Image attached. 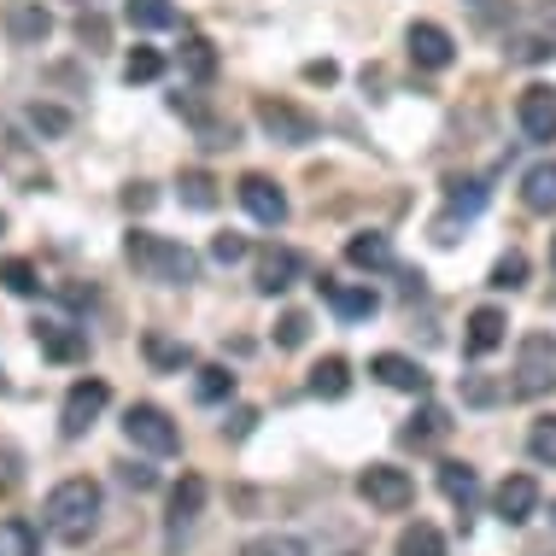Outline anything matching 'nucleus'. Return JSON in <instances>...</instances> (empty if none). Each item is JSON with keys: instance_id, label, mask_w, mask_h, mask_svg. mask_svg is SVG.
Instances as JSON below:
<instances>
[{"instance_id": "nucleus-1", "label": "nucleus", "mask_w": 556, "mask_h": 556, "mask_svg": "<svg viewBox=\"0 0 556 556\" xmlns=\"http://www.w3.org/2000/svg\"><path fill=\"white\" fill-rule=\"evenodd\" d=\"M100 509H106V492H100V480L71 475V480H59V486L48 492V504H41V521H48L53 539H65V545H83V539L100 528Z\"/></svg>"}, {"instance_id": "nucleus-2", "label": "nucleus", "mask_w": 556, "mask_h": 556, "mask_svg": "<svg viewBox=\"0 0 556 556\" xmlns=\"http://www.w3.org/2000/svg\"><path fill=\"white\" fill-rule=\"evenodd\" d=\"M124 258L135 264V276L164 281V288H188V281H200V258H193L182 240H164L153 229H129L124 235Z\"/></svg>"}, {"instance_id": "nucleus-3", "label": "nucleus", "mask_w": 556, "mask_h": 556, "mask_svg": "<svg viewBox=\"0 0 556 556\" xmlns=\"http://www.w3.org/2000/svg\"><path fill=\"white\" fill-rule=\"evenodd\" d=\"M551 387H556V334L533 328V334L516 345V381H509V399H545Z\"/></svg>"}, {"instance_id": "nucleus-4", "label": "nucleus", "mask_w": 556, "mask_h": 556, "mask_svg": "<svg viewBox=\"0 0 556 556\" xmlns=\"http://www.w3.org/2000/svg\"><path fill=\"white\" fill-rule=\"evenodd\" d=\"M357 498L369 509H381V516H404V509L416 504V480H410V469H399V463H369V469L357 475Z\"/></svg>"}, {"instance_id": "nucleus-5", "label": "nucleus", "mask_w": 556, "mask_h": 556, "mask_svg": "<svg viewBox=\"0 0 556 556\" xmlns=\"http://www.w3.org/2000/svg\"><path fill=\"white\" fill-rule=\"evenodd\" d=\"M124 433H129L135 451H147V457H176V451H182V428H176L170 410H159V404H129Z\"/></svg>"}, {"instance_id": "nucleus-6", "label": "nucleus", "mask_w": 556, "mask_h": 556, "mask_svg": "<svg viewBox=\"0 0 556 556\" xmlns=\"http://www.w3.org/2000/svg\"><path fill=\"white\" fill-rule=\"evenodd\" d=\"M258 129H264L276 147H311L323 124H317L305 106H293V100H258Z\"/></svg>"}, {"instance_id": "nucleus-7", "label": "nucleus", "mask_w": 556, "mask_h": 556, "mask_svg": "<svg viewBox=\"0 0 556 556\" xmlns=\"http://www.w3.org/2000/svg\"><path fill=\"white\" fill-rule=\"evenodd\" d=\"M106 404H112V387L106 381H77L65 393V404H59V433H65V440H83V433L100 422V410H106Z\"/></svg>"}, {"instance_id": "nucleus-8", "label": "nucleus", "mask_w": 556, "mask_h": 556, "mask_svg": "<svg viewBox=\"0 0 556 556\" xmlns=\"http://www.w3.org/2000/svg\"><path fill=\"white\" fill-rule=\"evenodd\" d=\"M235 193H240V205L252 212V223H264V229H281V223H288V193H281V182H269V176L247 170V176L235 182Z\"/></svg>"}, {"instance_id": "nucleus-9", "label": "nucleus", "mask_w": 556, "mask_h": 556, "mask_svg": "<svg viewBox=\"0 0 556 556\" xmlns=\"http://www.w3.org/2000/svg\"><path fill=\"white\" fill-rule=\"evenodd\" d=\"M516 117H521V135L528 141H556V88L551 83H528L521 88V100H516Z\"/></svg>"}, {"instance_id": "nucleus-10", "label": "nucleus", "mask_w": 556, "mask_h": 556, "mask_svg": "<svg viewBox=\"0 0 556 556\" xmlns=\"http://www.w3.org/2000/svg\"><path fill=\"white\" fill-rule=\"evenodd\" d=\"M404 48H410V59H416L422 71H445L451 59H457V41H451V29H445V24H428V18L404 29Z\"/></svg>"}, {"instance_id": "nucleus-11", "label": "nucleus", "mask_w": 556, "mask_h": 556, "mask_svg": "<svg viewBox=\"0 0 556 556\" xmlns=\"http://www.w3.org/2000/svg\"><path fill=\"white\" fill-rule=\"evenodd\" d=\"M317 293L334 305L340 323H369L375 311H381V299H375V288H357V281H334V276H317Z\"/></svg>"}, {"instance_id": "nucleus-12", "label": "nucleus", "mask_w": 556, "mask_h": 556, "mask_svg": "<svg viewBox=\"0 0 556 556\" xmlns=\"http://www.w3.org/2000/svg\"><path fill=\"white\" fill-rule=\"evenodd\" d=\"M200 509H205V480L200 475H182V486L170 492V521H164V545H182L188 528L200 521Z\"/></svg>"}, {"instance_id": "nucleus-13", "label": "nucleus", "mask_w": 556, "mask_h": 556, "mask_svg": "<svg viewBox=\"0 0 556 556\" xmlns=\"http://www.w3.org/2000/svg\"><path fill=\"white\" fill-rule=\"evenodd\" d=\"M492 509H498L504 528H521V521H533L539 509V480L533 475H509L498 492H492Z\"/></svg>"}, {"instance_id": "nucleus-14", "label": "nucleus", "mask_w": 556, "mask_h": 556, "mask_svg": "<svg viewBox=\"0 0 556 556\" xmlns=\"http://www.w3.org/2000/svg\"><path fill=\"white\" fill-rule=\"evenodd\" d=\"M369 375H375L381 387H393V393H416V399L428 393V369L416 364V357H404V352H381V357H369Z\"/></svg>"}, {"instance_id": "nucleus-15", "label": "nucleus", "mask_w": 556, "mask_h": 556, "mask_svg": "<svg viewBox=\"0 0 556 556\" xmlns=\"http://www.w3.org/2000/svg\"><path fill=\"white\" fill-rule=\"evenodd\" d=\"M7 36L18 41V48H41V41L53 36V12L41 7V0H12L7 7Z\"/></svg>"}, {"instance_id": "nucleus-16", "label": "nucleus", "mask_w": 556, "mask_h": 556, "mask_svg": "<svg viewBox=\"0 0 556 556\" xmlns=\"http://www.w3.org/2000/svg\"><path fill=\"white\" fill-rule=\"evenodd\" d=\"M36 345H41V357H53V364H83V357H88V334H83V328L53 323V317L36 323Z\"/></svg>"}, {"instance_id": "nucleus-17", "label": "nucleus", "mask_w": 556, "mask_h": 556, "mask_svg": "<svg viewBox=\"0 0 556 556\" xmlns=\"http://www.w3.org/2000/svg\"><path fill=\"white\" fill-rule=\"evenodd\" d=\"M299 276H305V258H299L293 247H264L258 252V293L276 299V293H288Z\"/></svg>"}, {"instance_id": "nucleus-18", "label": "nucleus", "mask_w": 556, "mask_h": 556, "mask_svg": "<svg viewBox=\"0 0 556 556\" xmlns=\"http://www.w3.org/2000/svg\"><path fill=\"white\" fill-rule=\"evenodd\" d=\"M504 340H509V317H504L498 305H480L475 317H469V328H463V345H469V357H492Z\"/></svg>"}, {"instance_id": "nucleus-19", "label": "nucleus", "mask_w": 556, "mask_h": 556, "mask_svg": "<svg viewBox=\"0 0 556 556\" xmlns=\"http://www.w3.org/2000/svg\"><path fill=\"white\" fill-rule=\"evenodd\" d=\"M445 433H451V410H445V404H422V410L399 428V440L416 445V451H428V445H440Z\"/></svg>"}, {"instance_id": "nucleus-20", "label": "nucleus", "mask_w": 556, "mask_h": 556, "mask_svg": "<svg viewBox=\"0 0 556 556\" xmlns=\"http://www.w3.org/2000/svg\"><path fill=\"white\" fill-rule=\"evenodd\" d=\"M521 205L539 217H551L556 212V159H539L528 176H521Z\"/></svg>"}, {"instance_id": "nucleus-21", "label": "nucleus", "mask_w": 556, "mask_h": 556, "mask_svg": "<svg viewBox=\"0 0 556 556\" xmlns=\"http://www.w3.org/2000/svg\"><path fill=\"white\" fill-rule=\"evenodd\" d=\"M440 492L463 509V516H469L475 498H480V475L469 469V463H440Z\"/></svg>"}, {"instance_id": "nucleus-22", "label": "nucleus", "mask_w": 556, "mask_h": 556, "mask_svg": "<svg viewBox=\"0 0 556 556\" xmlns=\"http://www.w3.org/2000/svg\"><path fill=\"white\" fill-rule=\"evenodd\" d=\"M141 345H147V364H153V369H164V375H182V369H193V345H188V340L147 334Z\"/></svg>"}, {"instance_id": "nucleus-23", "label": "nucleus", "mask_w": 556, "mask_h": 556, "mask_svg": "<svg viewBox=\"0 0 556 556\" xmlns=\"http://www.w3.org/2000/svg\"><path fill=\"white\" fill-rule=\"evenodd\" d=\"M345 264H357V269H393V240H387V235H352V240H345Z\"/></svg>"}, {"instance_id": "nucleus-24", "label": "nucleus", "mask_w": 556, "mask_h": 556, "mask_svg": "<svg viewBox=\"0 0 556 556\" xmlns=\"http://www.w3.org/2000/svg\"><path fill=\"white\" fill-rule=\"evenodd\" d=\"M305 387L317 399H345V393H352V364H345V357H323V364L311 369Z\"/></svg>"}, {"instance_id": "nucleus-25", "label": "nucleus", "mask_w": 556, "mask_h": 556, "mask_svg": "<svg viewBox=\"0 0 556 556\" xmlns=\"http://www.w3.org/2000/svg\"><path fill=\"white\" fill-rule=\"evenodd\" d=\"M176 193H182L188 212H212L217 205V176L212 170H182L176 176Z\"/></svg>"}, {"instance_id": "nucleus-26", "label": "nucleus", "mask_w": 556, "mask_h": 556, "mask_svg": "<svg viewBox=\"0 0 556 556\" xmlns=\"http://www.w3.org/2000/svg\"><path fill=\"white\" fill-rule=\"evenodd\" d=\"M486 200H492L486 182H475V176H469V182H451V193H445V212L457 217V223H469V217L486 212Z\"/></svg>"}, {"instance_id": "nucleus-27", "label": "nucleus", "mask_w": 556, "mask_h": 556, "mask_svg": "<svg viewBox=\"0 0 556 556\" xmlns=\"http://www.w3.org/2000/svg\"><path fill=\"white\" fill-rule=\"evenodd\" d=\"M393 556H445V533L433 528V521H410V528L399 533Z\"/></svg>"}, {"instance_id": "nucleus-28", "label": "nucleus", "mask_w": 556, "mask_h": 556, "mask_svg": "<svg viewBox=\"0 0 556 556\" xmlns=\"http://www.w3.org/2000/svg\"><path fill=\"white\" fill-rule=\"evenodd\" d=\"M176 59H182V71L193 83H212L217 77V48L205 36H182V53H176Z\"/></svg>"}, {"instance_id": "nucleus-29", "label": "nucleus", "mask_w": 556, "mask_h": 556, "mask_svg": "<svg viewBox=\"0 0 556 556\" xmlns=\"http://www.w3.org/2000/svg\"><path fill=\"white\" fill-rule=\"evenodd\" d=\"M193 399H200V404H223V399H235V369H223V364L193 369Z\"/></svg>"}, {"instance_id": "nucleus-30", "label": "nucleus", "mask_w": 556, "mask_h": 556, "mask_svg": "<svg viewBox=\"0 0 556 556\" xmlns=\"http://www.w3.org/2000/svg\"><path fill=\"white\" fill-rule=\"evenodd\" d=\"M124 18L135 29H176V7L170 0H124Z\"/></svg>"}, {"instance_id": "nucleus-31", "label": "nucleus", "mask_w": 556, "mask_h": 556, "mask_svg": "<svg viewBox=\"0 0 556 556\" xmlns=\"http://www.w3.org/2000/svg\"><path fill=\"white\" fill-rule=\"evenodd\" d=\"M486 288H492V293H516V288H528V252H516V247H509L504 258L492 264Z\"/></svg>"}, {"instance_id": "nucleus-32", "label": "nucleus", "mask_w": 556, "mask_h": 556, "mask_svg": "<svg viewBox=\"0 0 556 556\" xmlns=\"http://www.w3.org/2000/svg\"><path fill=\"white\" fill-rule=\"evenodd\" d=\"M41 551V533L29 528L24 516H7L0 521V556H36Z\"/></svg>"}, {"instance_id": "nucleus-33", "label": "nucleus", "mask_w": 556, "mask_h": 556, "mask_svg": "<svg viewBox=\"0 0 556 556\" xmlns=\"http://www.w3.org/2000/svg\"><path fill=\"white\" fill-rule=\"evenodd\" d=\"M24 124L36 129V135H48V141H59V135H71V124H77V117H71L65 106H48V100H36V106H24Z\"/></svg>"}, {"instance_id": "nucleus-34", "label": "nucleus", "mask_w": 556, "mask_h": 556, "mask_svg": "<svg viewBox=\"0 0 556 556\" xmlns=\"http://www.w3.org/2000/svg\"><path fill=\"white\" fill-rule=\"evenodd\" d=\"M0 288L18 293V299H36V293H41L36 264H29V258H0Z\"/></svg>"}, {"instance_id": "nucleus-35", "label": "nucleus", "mask_w": 556, "mask_h": 556, "mask_svg": "<svg viewBox=\"0 0 556 556\" xmlns=\"http://www.w3.org/2000/svg\"><path fill=\"white\" fill-rule=\"evenodd\" d=\"M240 556H311V551H305L299 533H258V539L240 545Z\"/></svg>"}, {"instance_id": "nucleus-36", "label": "nucleus", "mask_w": 556, "mask_h": 556, "mask_svg": "<svg viewBox=\"0 0 556 556\" xmlns=\"http://www.w3.org/2000/svg\"><path fill=\"white\" fill-rule=\"evenodd\" d=\"M528 457L539 463V469H556V416H539V422L528 428Z\"/></svg>"}, {"instance_id": "nucleus-37", "label": "nucleus", "mask_w": 556, "mask_h": 556, "mask_svg": "<svg viewBox=\"0 0 556 556\" xmlns=\"http://www.w3.org/2000/svg\"><path fill=\"white\" fill-rule=\"evenodd\" d=\"M164 77V53L159 48H135L124 59V83H159Z\"/></svg>"}, {"instance_id": "nucleus-38", "label": "nucleus", "mask_w": 556, "mask_h": 556, "mask_svg": "<svg viewBox=\"0 0 556 556\" xmlns=\"http://www.w3.org/2000/svg\"><path fill=\"white\" fill-rule=\"evenodd\" d=\"M551 53V36H509V59H521V65H545Z\"/></svg>"}, {"instance_id": "nucleus-39", "label": "nucleus", "mask_w": 556, "mask_h": 556, "mask_svg": "<svg viewBox=\"0 0 556 556\" xmlns=\"http://www.w3.org/2000/svg\"><path fill=\"white\" fill-rule=\"evenodd\" d=\"M305 334H311V317H305V311H288V317L276 323V345H281V352L305 345Z\"/></svg>"}, {"instance_id": "nucleus-40", "label": "nucleus", "mask_w": 556, "mask_h": 556, "mask_svg": "<svg viewBox=\"0 0 556 556\" xmlns=\"http://www.w3.org/2000/svg\"><path fill=\"white\" fill-rule=\"evenodd\" d=\"M247 235H229V229H223L217 240H212V264H240V258H247Z\"/></svg>"}, {"instance_id": "nucleus-41", "label": "nucleus", "mask_w": 556, "mask_h": 556, "mask_svg": "<svg viewBox=\"0 0 556 556\" xmlns=\"http://www.w3.org/2000/svg\"><path fill=\"white\" fill-rule=\"evenodd\" d=\"M77 41H83V48H106V41H112L106 18H100V12H83V18H77Z\"/></svg>"}, {"instance_id": "nucleus-42", "label": "nucleus", "mask_w": 556, "mask_h": 556, "mask_svg": "<svg viewBox=\"0 0 556 556\" xmlns=\"http://www.w3.org/2000/svg\"><path fill=\"white\" fill-rule=\"evenodd\" d=\"M117 480H124L129 492H153L159 486V475L147 469V463H117Z\"/></svg>"}, {"instance_id": "nucleus-43", "label": "nucleus", "mask_w": 556, "mask_h": 556, "mask_svg": "<svg viewBox=\"0 0 556 556\" xmlns=\"http://www.w3.org/2000/svg\"><path fill=\"white\" fill-rule=\"evenodd\" d=\"M153 200H159L153 182H129L124 188V212H153Z\"/></svg>"}, {"instance_id": "nucleus-44", "label": "nucleus", "mask_w": 556, "mask_h": 556, "mask_svg": "<svg viewBox=\"0 0 556 556\" xmlns=\"http://www.w3.org/2000/svg\"><path fill=\"white\" fill-rule=\"evenodd\" d=\"M252 422H258V410H247V404H240V410L229 416V422H223V433H229V440H247Z\"/></svg>"}, {"instance_id": "nucleus-45", "label": "nucleus", "mask_w": 556, "mask_h": 556, "mask_svg": "<svg viewBox=\"0 0 556 556\" xmlns=\"http://www.w3.org/2000/svg\"><path fill=\"white\" fill-rule=\"evenodd\" d=\"M305 77H311V83H334V77H340V71H334V65H328V59H317V65H305Z\"/></svg>"}, {"instance_id": "nucleus-46", "label": "nucleus", "mask_w": 556, "mask_h": 556, "mask_svg": "<svg viewBox=\"0 0 556 556\" xmlns=\"http://www.w3.org/2000/svg\"><path fill=\"white\" fill-rule=\"evenodd\" d=\"M551 269H556V235H551Z\"/></svg>"}]
</instances>
